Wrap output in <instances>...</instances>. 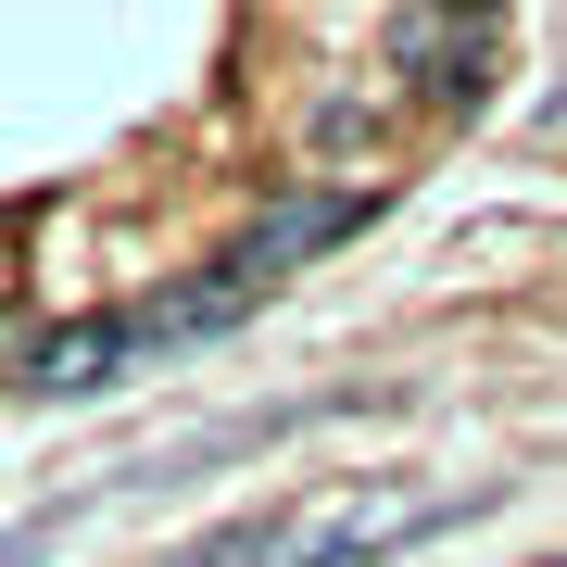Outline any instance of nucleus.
<instances>
[{
    "label": "nucleus",
    "mask_w": 567,
    "mask_h": 567,
    "mask_svg": "<svg viewBox=\"0 0 567 567\" xmlns=\"http://www.w3.org/2000/svg\"><path fill=\"white\" fill-rule=\"evenodd\" d=\"M505 505V480H454V492H328V505H278V529H265V567H379L429 543V529H466Z\"/></svg>",
    "instance_id": "obj_1"
},
{
    "label": "nucleus",
    "mask_w": 567,
    "mask_h": 567,
    "mask_svg": "<svg viewBox=\"0 0 567 567\" xmlns=\"http://www.w3.org/2000/svg\"><path fill=\"white\" fill-rule=\"evenodd\" d=\"M365 215H379V189H290V203L265 215V227H240V240H227V252L203 265V278H227V290H240V303H265V290H278V278H290V265H303V252L353 240Z\"/></svg>",
    "instance_id": "obj_2"
},
{
    "label": "nucleus",
    "mask_w": 567,
    "mask_h": 567,
    "mask_svg": "<svg viewBox=\"0 0 567 567\" xmlns=\"http://www.w3.org/2000/svg\"><path fill=\"white\" fill-rule=\"evenodd\" d=\"M140 353V328H63V341H39V365H25V391H114V365Z\"/></svg>",
    "instance_id": "obj_3"
},
{
    "label": "nucleus",
    "mask_w": 567,
    "mask_h": 567,
    "mask_svg": "<svg viewBox=\"0 0 567 567\" xmlns=\"http://www.w3.org/2000/svg\"><path fill=\"white\" fill-rule=\"evenodd\" d=\"M25 555H39V529H0V567H25Z\"/></svg>",
    "instance_id": "obj_4"
},
{
    "label": "nucleus",
    "mask_w": 567,
    "mask_h": 567,
    "mask_svg": "<svg viewBox=\"0 0 567 567\" xmlns=\"http://www.w3.org/2000/svg\"><path fill=\"white\" fill-rule=\"evenodd\" d=\"M555 567H567V555H555Z\"/></svg>",
    "instance_id": "obj_5"
}]
</instances>
